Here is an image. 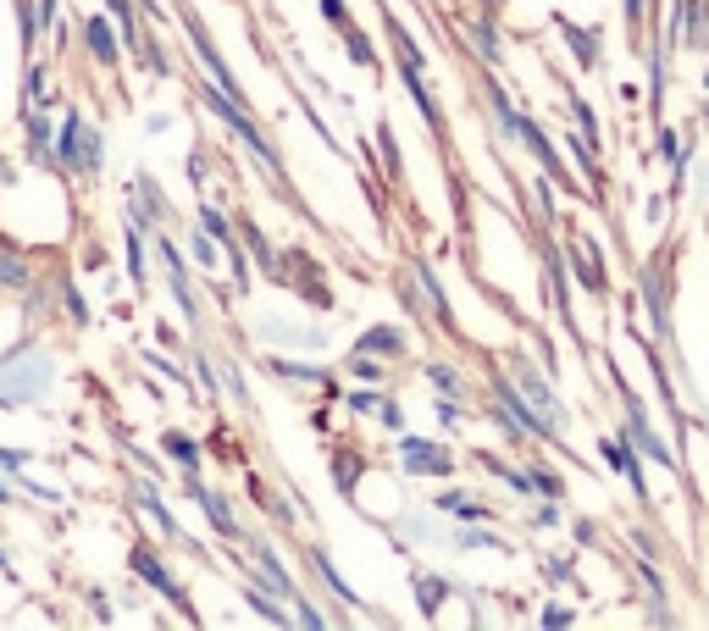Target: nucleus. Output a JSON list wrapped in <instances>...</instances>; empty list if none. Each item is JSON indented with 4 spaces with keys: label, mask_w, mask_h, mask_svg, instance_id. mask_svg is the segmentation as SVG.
Here are the masks:
<instances>
[{
    "label": "nucleus",
    "mask_w": 709,
    "mask_h": 631,
    "mask_svg": "<svg viewBox=\"0 0 709 631\" xmlns=\"http://www.w3.org/2000/svg\"><path fill=\"white\" fill-rule=\"evenodd\" d=\"M61 161L73 172H100V133L89 128L84 117H67V128H61Z\"/></svg>",
    "instance_id": "obj_1"
},
{
    "label": "nucleus",
    "mask_w": 709,
    "mask_h": 631,
    "mask_svg": "<svg viewBox=\"0 0 709 631\" xmlns=\"http://www.w3.org/2000/svg\"><path fill=\"white\" fill-rule=\"evenodd\" d=\"M45 388H50V360H28L23 371L0 366V399H6V405H28V399H39Z\"/></svg>",
    "instance_id": "obj_2"
},
{
    "label": "nucleus",
    "mask_w": 709,
    "mask_h": 631,
    "mask_svg": "<svg viewBox=\"0 0 709 631\" xmlns=\"http://www.w3.org/2000/svg\"><path fill=\"white\" fill-rule=\"evenodd\" d=\"M493 393H499V410H505V421H510V432H538V438H554V427L538 416V410L521 399V388L516 382H493Z\"/></svg>",
    "instance_id": "obj_3"
},
{
    "label": "nucleus",
    "mask_w": 709,
    "mask_h": 631,
    "mask_svg": "<svg viewBox=\"0 0 709 631\" xmlns=\"http://www.w3.org/2000/svg\"><path fill=\"white\" fill-rule=\"evenodd\" d=\"M399 454H405V465L416 471V477H449V449H438V443L399 438Z\"/></svg>",
    "instance_id": "obj_4"
},
{
    "label": "nucleus",
    "mask_w": 709,
    "mask_h": 631,
    "mask_svg": "<svg viewBox=\"0 0 709 631\" xmlns=\"http://www.w3.org/2000/svg\"><path fill=\"white\" fill-rule=\"evenodd\" d=\"M516 388H521V399H527V405L538 410L543 421H549V427H560V405H554V399H549V382H543L538 371H532V366H521Z\"/></svg>",
    "instance_id": "obj_5"
},
{
    "label": "nucleus",
    "mask_w": 709,
    "mask_h": 631,
    "mask_svg": "<svg viewBox=\"0 0 709 631\" xmlns=\"http://www.w3.org/2000/svg\"><path fill=\"white\" fill-rule=\"evenodd\" d=\"M133 571L145 576V582H150V587H161V593H167V598H172V604H183V587H178V582H172V576H167V565H161V560H156V554H150V548H133Z\"/></svg>",
    "instance_id": "obj_6"
},
{
    "label": "nucleus",
    "mask_w": 709,
    "mask_h": 631,
    "mask_svg": "<svg viewBox=\"0 0 709 631\" xmlns=\"http://www.w3.org/2000/svg\"><path fill=\"white\" fill-rule=\"evenodd\" d=\"M84 45H89V56H95L100 67H117V39H111L106 17H89L84 23Z\"/></svg>",
    "instance_id": "obj_7"
},
{
    "label": "nucleus",
    "mask_w": 709,
    "mask_h": 631,
    "mask_svg": "<svg viewBox=\"0 0 709 631\" xmlns=\"http://www.w3.org/2000/svg\"><path fill=\"white\" fill-rule=\"evenodd\" d=\"M255 565H261V582L266 587H272V593L277 598H294V582H289V571H283V565H277V554H272V548H255Z\"/></svg>",
    "instance_id": "obj_8"
},
{
    "label": "nucleus",
    "mask_w": 709,
    "mask_h": 631,
    "mask_svg": "<svg viewBox=\"0 0 709 631\" xmlns=\"http://www.w3.org/2000/svg\"><path fill=\"white\" fill-rule=\"evenodd\" d=\"M604 460L615 465V471H626V482H632L643 499H649V488H643V471H637V460H632V449H626L621 438H604Z\"/></svg>",
    "instance_id": "obj_9"
},
{
    "label": "nucleus",
    "mask_w": 709,
    "mask_h": 631,
    "mask_svg": "<svg viewBox=\"0 0 709 631\" xmlns=\"http://www.w3.org/2000/svg\"><path fill=\"white\" fill-rule=\"evenodd\" d=\"M355 349H361V355H399L405 338H399V327H372L366 338H355Z\"/></svg>",
    "instance_id": "obj_10"
},
{
    "label": "nucleus",
    "mask_w": 709,
    "mask_h": 631,
    "mask_svg": "<svg viewBox=\"0 0 709 631\" xmlns=\"http://www.w3.org/2000/svg\"><path fill=\"white\" fill-rule=\"evenodd\" d=\"M194 482V477H189ZM194 493H200V504H205V515H211V526H217V532L222 537H239V521H233V510H228V504H222L217 499V493H205L200 488V482H194Z\"/></svg>",
    "instance_id": "obj_11"
},
{
    "label": "nucleus",
    "mask_w": 709,
    "mask_h": 631,
    "mask_svg": "<svg viewBox=\"0 0 709 631\" xmlns=\"http://www.w3.org/2000/svg\"><path fill=\"white\" fill-rule=\"evenodd\" d=\"M588 250H593V244H571V266H577V277H582V283L593 288V294H599V288H604V266L593 261Z\"/></svg>",
    "instance_id": "obj_12"
},
{
    "label": "nucleus",
    "mask_w": 709,
    "mask_h": 631,
    "mask_svg": "<svg viewBox=\"0 0 709 631\" xmlns=\"http://www.w3.org/2000/svg\"><path fill=\"white\" fill-rule=\"evenodd\" d=\"M200 227L211 233V244H222V250H233V222L217 211V205H200Z\"/></svg>",
    "instance_id": "obj_13"
},
{
    "label": "nucleus",
    "mask_w": 709,
    "mask_h": 631,
    "mask_svg": "<svg viewBox=\"0 0 709 631\" xmlns=\"http://www.w3.org/2000/svg\"><path fill=\"white\" fill-rule=\"evenodd\" d=\"M560 28H565V45L577 50V61H582V67H593V61H599V45L588 39V28H577V23H560Z\"/></svg>",
    "instance_id": "obj_14"
},
{
    "label": "nucleus",
    "mask_w": 709,
    "mask_h": 631,
    "mask_svg": "<svg viewBox=\"0 0 709 631\" xmlns=\"http://www.w3.org/2000/svg\"><path fill=\"white\" fill-rule=\"evenodd\" d=\"M333 482H338V493H355V482H361V454H338Z\"/></svg>",
    "instance_id": "obj_15"
},
{
    "label": "nucleus",
    "mask_w": 709,
    "mask_h": 631,
    "mask_svg": "<svg viewBox=\"0 0 709 631\" xmlns=\"http://www.w3.org/2000/svg\"><path fill=\"white\" fill-rule=\"evenodd\" d=\"M416 283H421V294H427V305H433V316H438V322H449V299L438 294V277L427 272V266H416Z\"/></svg>",
    "instance_id": "obj_16"
},
{
    "label": "nucleus",
    "mask_w": 709,
    "mask_h": 631,
    "mask_svg": "<svg viewBox=\"0 0 709 631\" xmlns=\"http://www.w3.org/2000/svg\"><path fill=\"white\" fill-rule=\"evenodd\" d=\"M0 283L6 288H28V261L12 250H0Z\"/></svg>",
    "instance_id": "obj_17"
},
{
    "label": "nucleus",
    "mask_w": 709,
    "mask_h": 631,
    "mask_svg": "<svg viewBox=\"0 0 709 631\" xmlns=\"http://www.w3.org/2000/svg\"><path fill=\"white\" fill-rule=\"evenodd\" d=\"M167 454H172V460L183 465V471H189V477H194V471H200V449H194L189 438H178V432H167Z\"/></svg>",
    "instance_id": "obj_18"
},
{
    "label": "nucleus",
    "mask_w": 709,
    "mask_h": 631,
    "mask_svg": "<svg viewBox=\"0 0 709 631\" xmlns=\"http://www.w3.org/2000/svg\"><path fill=\"white\" fill-rule=\"evenodd\" d=\"M111 12H117V23H122V34H128V45H133V50L145 45V34H139V12H133V0H111Z\"/></svg>",
    "instance_id": "obj_19"
},
{
    "label": "nucleus",
    "mask_w": 709,
    "mask_h": 631,
    "mask_svg": "<svg viewBox=\"0 0 709 631\" xmlns=\"http://www.w3.org/2000/svg\"><path fill=\"white\" fill-rule=\"evenodd\" d=\"M416 593H421V609H427V615H438V604H444V582H438V576H421Z\"/></svg>",
    "instance_id": "obj_20"
},
{
    "label": "nucleus",
    "mask_w": 709,
    "mask_h": 631,
    "mask_svg": "<svg viewBox=\"0 0 709 631\" xmlns=\"http://www.w3.org/2000/svg\"><path fill=\"white\" fill-rule=\"evenodd\" d=\"M244 244H250V255H255V266H266V272H272L277 266V255L266 250V239H261V227H244Z\"/></svg>",
    "instance_id": "obj_21"
},
{
    "label": "nucleus",
    "mask_w": 709,
    "mask_h": 631,
    "mask_svg": "<svg viewBox=\"0 0 709 631\" xmlns=\"http://www.w3.org/2000/svg\"><path fill=\"white\" fill-rule=\"evenodd\" d=\"M28 139H34V150L45 155V144H50V122H45V111H39V100H34V111H28Z\"/></svg>",
    "instance_id": "obj_22"
},
{
    "label": "nucleus",
    "mask_w": 709,
    "mask_h": 631,
    "mask_svg": "<svg viewBox=\"0 0 709 631\" xmlns=\"http://www.w3.org/2000/svg\"><path fill=\"white\" fill-rule=\"evenodd\" d=\"M272 371H283V377H294V382H327V371H316V366H294V360H272Z\"/></svg>",
    "instance_id": "obj_23"
},
{
    "label": "nucleus",
    "mask_w": 709,
    "mask_h": 631,
    "mask_svg": "<svg viewBox=\"0 0 709 631\" xmlns=\"http://www.w3.org/2000/svg\"><path fill=\"white\" fill-rule=\"evenodd\" d=\"M383 393H349V410H361V416H383Z\"/></svg>",
    "instance_id": "obj_24"
},
{
    "label": "nucleus",
    "mask_w": 709,
    "mask_h": 631,
    "mask_svg": "<svg viewBox=\"0 0 709 631\" xmlns=\"http://www.w3.org/2000/svg\"><path fill=\"white\" fill-rule=\"evenodd\" d=\"M471 39H477V50H482V56H499V34H493V23H477V28H471Z\"/></svg>",
    "instance_id": "obj_25"
},
{
    "label": "nucleus",
    "mask_w": 709,
    "mask_h": 631,
    "mask_svg": "<svg viewBox=\"0 0 709 631\" xmlns=\"http://www.w3.org/2000/svg\"><path fill=\"white\" fill-rule=\"evenodd\" d=\"M344 45H349V56L361 61V67H372V45H366V34H361V28H349V34H344Z\"/></svg>",
    "instance_id": "obj_26"
},
{
    "label": "nucleus",
    "mask_w": 709,
    "mask_h": 631,
    "mask_svg": "<svg viewBox=\"0 0 709 631\" xmlns=\"http://www.w3.org/2000/svg\"><path fill=\"white\" fill-rule=\"evenodd\" d=\"M427 382H433L438 393H460V377L449 366H427Z\"/></svg>",
    "instance_id": "obj_27"
},
{
    "label": "nucleus",
    "mask_w": 709,
    "mask_h": 631,
    "mask_svg": "<svg viewBox=\"0 0 709 631\" xmlns=\"http://www.w3.org/2000/svg\"><path fill=\"white\" fill-rule=\"evenodd\" d=\"M128 272H133V283L145 277V250H139V233H128Z\"/></svg>",
    "instance_id": "obj_28"
},
{
    "label": "nucleus",
    "mask_w": 709,
    "mask_h": 631,
    "mask_svg": "<svg viewBox=\"0 0 709 631\" xmlns=\"http://www.w3.org/2000/svg\"><path fill=\"white\" fill-rule=\"evenodd\" d=\"M250 604H255V615H266L272 626H283V620H289V615H283L277 604H266V593H250Z\"/></svg>",
    "instance_id": "obj_29"
},
{
    "label": "nucleus",
    "mask_w": 709,
    "mask_h": 631,
    "mask_svg": "<svg viewBox=\"0 0 709 631\" xmlns=\"http://www.w3.org/2000/svg\"><path fill=\"white\" fill-rule=\"evenodd\" d=\"M349 366H355V377H366V382H377V377H383V366H377V360H366L361 349H355V360H349Z\"/></svg>",
    "instance_id": "obj_30"
},
{
    "label": "nucleus",
    "mask_w": 709,
    "mask_h": 631,
    "mask_svg": "<svg viewBox=\"0 0 709 631\" xmlns=\"http://www.w3.org/2000/svg\"><path fill=\"white\" fill-rule=\"evenodd\" d=\"M532 488L549 493V499H560V477H549V471H532Z\"/></svg>",
    "instance_id": "obj_31"
},
{
    "label": "nucleus",
    "mask_w": 709,
    "mask_h": 631,
    "mask_svg": "<svg viewBox=\"0 0 709 631\" xmlns=\"http://www.w3.org/2000/svg\"><path fill=\"white\" fill-rule=\"evenodd\" d=\"M543 626H571V609H543Z\"/></svg>",
    "instance_id": "obj_32"
},
{
    "label": "nucleus",
    "mask_w": 709,
    "mask_h": 631,
    "mask_svg": "<svg viewBox=\"0 0 709 631\" xmlns=\"http://www.w3.org/2000/svg\"><path fill=\"white\" fill-rule=\"evenodd\" d=\"M438 510H455L460 515V510H466V493H444V499H438Z\"/></svg>",
    "instance_id": "obj_33"
},
{
    "label": "nucleus",
    "mask_w": 709,
    "mask_h": 631,
    "mask_svg": "<svg viewBox=\"0 0 709 631\" xmlns=\"http://www.w3.org/2000/svg\"><path fill=\"white\" fill-rule=\"evenodd\" d=\"M383 427H394V432L405 427V416H399V405H383Z\"/></svg>",
    "instance_id": "obj_34"
},
{
    "label": "nucleus",
    "mask_w": 709,
    "mask_h": 631,
    "mask_svg": "<svg viewBox=\"0 0 709 631\" xmlns=\"http://www.w3.org/2000/svg\"><path fill=\"white\" fill-rule=\"evenodd\" d=\"M322 17H333V23H344V0H322Z\"/></svg>",
    "instance_id": "obj_35"
},
{
    "label": "nucleus",
    "mask_w": 709,
    "mask_h": 631,
    "mask_svg": "<svg viewBox=\"0 0 709 631\" xmlns=\"http://www.w3.org/2000/svg\"><path fill=\"white\" fill-rule=\"evenodd\" d=\"M626 17L637 23V17H643V0H626Z\"/></svg>",
    "instance_id": "obj_36"
},
{
    "label": "nucleus",
    "mask_w": 709,
    "mask_h": 631,
    "mask_svg": "<svg viewBox=\"0 0 709 631\" xmlns=\"http://www.w3.org/2000/svg\"><path fill=\"white\" fill-rule=\"evenodd\" d=\"M0 499H6V488H0Z\"/></svg>",
    "instance_id": "obj_37"
},
{
    "label": "nucleus",
    "mask_w": 709,
    "mask_h": 631,
    "mask_svg": "<svg viewBox=\"0 0 709 631\" xmlns=\"http://www.w3.org/2000/svg\"><path fill=\"white\" fill-rule=\"evenodd\" d=\"M0 178H6V172H0Z\"/></svg>",
    "instance_id": "obj_38"
},
{
    "label": "nucleus",
    "mask_w": 709,
    "mask_h": 631,
    "mask_svg": "<svg viewBox=\"0 0 709 631\" xmlns=\"http://www.w3.org/2000/svg\"><path fill=\"white\" fill-rule=\"evenodd\" d=\"M704 117H709V111H704Z\"/></svg>",
    "instance_id": "obj_39"
}]
</instances>
